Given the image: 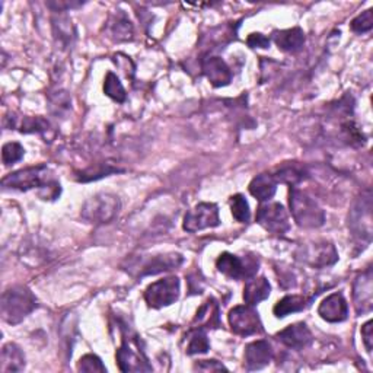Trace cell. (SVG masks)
<instances>
[{
    "instance_id": "1",
    "label": "cell",
    "mask_w": 373,
    "mask_h": 373,
    "mask_svg": "<svg viewBox=\"0 0 373 373\" xmlns=\"http://www.w3.org/2000/svg\"><path fill=\"white\" fill-rule=\"evenodd\" d=\"M2 185L5 189L19 191L38 189L40 193L45 191L44 200H54L60 194V184L53 178L50 168H47L45 165H37L15 171L2 179Z\"/></svg>"
},
{
    "instance_id": "2",
    "label": "cell",
    "mask_w": 373,
    "mask_h": 373,
    "mask_svg": "<svg viewBox=\"0 0 373 373\" xmlns=\"http://www.w3.org/2000/svg\"><path fill=\"white\" fill-rule=\"evenodd\" d=\"M37 297L25 286H13L2 295L0 302V312L4 321L11 325H16L25 319L35 308Z\"/></svg>"
},
{
    "instance_id": "3",
    "label": "cell",
    "mask_w": 373,
    "mask_h": 373,
    "mask_svg": "<svg viewBox=\"0 0 373 373\" xmlns=\"http://www.w3.org/2000/svg\"><path fill=\"white\" fill-rule=\"evenodd\" d=\"M289 204L292 210V216L297 226L305 229H315L325 223L324 210L312 200L307 193L292 186L289 191Z\"/></svg>"
},
{
    "instance_id": "4",
    "label": "cell",
    "mask_w": 373,
    "mask_h": 373,
    "mask_svg": "<svg viewBox=\"0 0 373 373\" xmlns=\"http://www.w3.org/2000/svg\"><path fill=\"white\" fill-rule=\"evenodd\" d=\"M120 199L111 193H100L90 197L82 207V219L92 225L112 222L120 213Z\"/></svg>"
},
{
    "instance_id": "5",
    "label": "cell",
    "mask_w": 373,
    "mask_h": 373,
    "mask_svg": "<svg viewBox=\"0 0 373 373\" xmlns=\"http://www.w3.org/2000/svg\"><path fill=\"white\" fill-rule=\"evenodd\" d=\"M259 259L256 256H238L230 252H223L216 261L218 270L229 278L241 280V278H251L259 271Z\"/></svg>"
},
{
    "instance_id": "6",
    "label": "cell",
    "mask_w": 373,
    "mask_h": 373,
    "mask_svg": "<svg viewBox=\"0 0 373 373\" xmlns=\"http://www.w3.org/2000/svg\"><path fill=\"white\" fill-rule=\"evenodd\" d=\"M179 278L175 276L158 280L145 290V300L153 309L170 307L179 297Z\"/></svg>"
},
{
    "instance_id": "7",
    "label": "cell",
    "mask_w": 373,
    "mask_h": 373,
    "mask_svg": "<svg viewBox=\"0 0 373 373\" xmlns=\"http://www.w3.org/2000/svg\"><path fill=\"white\" fill-rule=\"evenodd\" d=\"M117 362L122 372H150L145 352L137 337H124L122 347L117 350Z\"/></svg>"
},
{
    "instance_id": "8",
    "label": "cell",
    "mask_w": 373,
    "mask_h": 373,
    "mask_svg": "<svg viewBox=\"0 0 373 373\" xmlns=\"http://www.w3.org/2000/svg\"><path fill=\"white\" fill-rule=\"evenodd\" d=\"M229 324L232 331L242 337L263 333V324L260 315L249 305L233 308L229 312Z\"/></svg>"
},
{
    "instance_id": "9",
    "label": "cell",
    "mask_w": 373,
    "mask_h": 373,
    "mask_svg": "<svg viewBox=\"0 0 373 373\" xmlns=\"http://www.w3.org/2000/svg\"><path fill=\"white\" fill-rule=\"evenodd\" d=\"M256 222L266 230L276 233V235H285L290 229L288 212L280 203L263 204L256 212Z\"/></svg>"
},
{
    "instance_id": "10",
    "label": "cell",
    "mask_w": 373,
    "mask_h": 373,
    "mask_svg": "<svg viewBox=\"0 0 373 373\" xmlns=\"http://www.w3.org/2000/svg\"><path fill=\"white\" fill-rule=\"evenodd\" d=\"M219 225V208L213 203H200L184 218V229L191 233L207 227H216Z\"/></svg>"
},
{
    "instance_id": "11",
    "label": "cell",
    "mask_w": 373,
    "mask_h": 373,
    "mask_svg": "<svg viewBox=\"0 0 373 373\" xmlns=\"http://www.w3.org/2000/svg\"><path fill=\"white\" fill-rule=\"evenodd\" d=\"M300 259L315 268H322L336 264L338 261V254L331 242L324 241L303 247Z\"/></svg>"
},
{
    "instance_id": "12",
    "label": "cell",
    "mask_w": 373,
    "mask_h": 373,
    "mask_svg": "<svg viewBox=\"0 0 373 373\" xmlns=\"http://www.w3.org/2000/svg\"><path fill=\"white\" fill-rule=\"evenodd\" d=\"M370 194L367 193L366 197H362L359 203L352 210V215L348 218V226L353 230V235L359 238H366L370 241V233H372V218H370Z\"/></svg>"
},
{
    "instance_id": "13",
    "label": "cell",
    "mask_w": 373,
    "mask_h": 373,
    "mask_svg": "<svg viewBox=\"0 0 373 373\" xmlns=\"http://www.w3.org/2000/svg\"><path fill=\"white\" fill-rule=\"evenodd\" d=\"M353 299H355V308L359 315L367 314L372 311L373 303V285H372V271L367 268L362 273L355 282L353 286Z\"/></svg>"
},
{
    "instance_id": "14",
    "label": "cell",
    "mask_w": 373,
    "mask_h": 373,
    "mask_svg": "<svg viewBox=\"0 0 373 373\" xmlns=\"http://www.w3.org/2000/svg\"><path fill=\"white\" fill-rule=\"evenodd\" d=\"M277 340L280 343H283L289 348L303 350L312 343L314 337L307 324L297 322V324L289 325L288 328H285L283 331H280L277 334Z\"/></svg>"
},
{
    "instance_id": "15",
    "label": "cell",
    "mask_w": 373,
    "mask_h": 373,
    "mask_svg": "<svg viewBox=\"0 0 373 373\" xmlns=\"http://www.w3.org/2000/svg\"><path fill=\"white\" fill-rule=\"evenodd\" d=\"M273 360L271 344L266 340H256L245 348V369L260 370Z\"/></svg>"
},
{
    "instance_id": "16",
    "label": "cell",
    "mask_w": 373,
    "mask_h": 373,
    "mask_svg": "<svg viewBox=\"0 0 373 373\" xmlns=\"http://www.w3.org/2000/svg\"><path fill=\"white\" fill-rule=\"evenodd\" d=\"M318 314L326 322H343L348 315L347 300L341 293H333L326 296L318 308Z\"/></svg>"
},
{
    "instance_id": "17",
    "label": "cell",
    "mask_w": 373,
    "mask_h": 373,
    "mask_svg": "<svg viewBox=\"0 0 373 373\" xmlns=\"http://www.w3.org/2000/svg\"><path fill=\"white\" fill-rule=\"evenodd\" d=\"M182 256L179 254H165V255H155L146 260L138 267V276H153L163 271H170L182 264Z\"/></svg>"
},
{
    "instance_id": "18",
    "label": "cell",
    "mask_w": 373,
    "mask_h": 373,
    "mask_svg": "<svg viewBox=\"0 0 373 373\" xmlns=\"http://www.w3.org/2000/svg\"><path fill=\"white\" fill-rule=\"evenodd\" d=\"M203 72L215 88L226 86L232 81L229 66L220 57H208L203 61Z\"/></svg>"
},
{
    "instance_id": "19",
    "label": "cell",
    "mask_w": 373,
    "mask_h": 373,
    "mask_svg": "<svg viewBox=\"0 0 373 373\" xmlns=\"http://www.w3.org/2000/svg\"><path fill=\"white\" fill-rule=\"evenodd\" d=\"M196 330H203V328H219L220 326V309L219 303L210 297L207 302H204V305L197 311L196 319L193 322Z\"/></svg>"
},
{
    "instance_id": "20",
    "label": "cell",
    "mask_w": 373,
    "mask_h": 373,
    "mask_svg": "<svg viewBox=\"0 0 373 373\" xmlns=\"http://www.w3.org/2000/svg\"><path fill=\"white\" fill-rule=\"evenodd\" d=\"M271 286L266 277H251L247 280L244 289V300L247 305L255 307L270 296Z\"/></svg>"
},
{
    "instance_id": "21",
    "label": "cell",
    "mask_w": 373,
    "mask_h": 373,
    "mask_svg": "<svg viewBox=\"0 0 373 373\" xmlns=\"http://www.w3.org/2000/svg\"><path fill=\"white\" fill-rule=\"evenodd\" d=\"M23 367H25V356H23L22 350L13 343L4 345L2 356H0V372H20Z\"/></svg>"
},
{
    "instance_id": "22",
    "label": "cell",
    "mask_w": 373,
    "mask_h": 373,
    "mask_svg": "<svg viewBox=\"0 0 373 373\" xmlns=\"http://www.w3.org/2000/svg\"><path fill=\"white\" fill-rule=\"evenodd\" d=\"M274 41L278 45L280 50L288 53H296L302 49L303 44H305V32L297 27L285 31H278L274 32Z\"/></svg>"
},
{
    "instance_id": "23",
    "label": "cell",
    "mask_w": 373,
    "mask_h": 373,
    "mask_svg": "<svg viewBox=\"0 0 373 373\" xmlns=\"http://www.w3.org/2000/svg\"><path fill=\"white\" fill-rule=\"evenodd\" d=\"M277 190V181L270 174L256 175L249 184V193L259 201H268L274 197Z\"/></svg>"
},
{
    "instance_id": "24",
    "label": "cell",
    "mask_w": 373,
    "mask_h": 373,
    "mask_svg": "<svg viewBox=\"0 0 373 373\" xmlns=\"http://www.w3.org/2000/svg\"><path fill=\"white\" fill-rule=\"evenodd\" d=\"M108 31L111 37L117 41H130L133 40V25L124 12L119 11L114 13L108 22Z\"/></svg>"
},
{
    "instance_id": "25",
    "label": "cell",
    "mask_w": 373,
    "mask_h": 373,
    "mask_svg": "<svg viewBox=\"0 0 373 373\" xmlns=\"http://www.w3.org/2000/svg\"><path fill=\"white\" fill-rule=\"evenodd\" d=\"M277 182H283V184H289L292 186L297 185L299 182H302L303 179H307V171L303 167L297 165V163H285L283 167H280L274 175Z\"/></svg>"
},
{
    "instance_id": "26",
    "label": "cell",
    "mask_w": 373,
    "mask_h": 373,
    "mask_svg": "<svg viewBox=\"0 0 373 373\" xmlns=\"http://www.w3.org/2000/svg\"><path fill=\"white\" fill-rule=\"evenodd\" d=\"M305 307H307V299L305 297L299 296V295H288L282 300H278L276 303L273 312H274V315L277 318H285V316H288L290 314L303 311V309H305Z\"/></svg>"
},
{
    "instance_id": "27",
    "label": "cell",
    "mask_w": 373,
    "mask_h": 373,
    "mask_svg": "<svg viewBox=\"0 0 373 373\" xmlns=\"http://www.w3.org/2000/svg\"><path fill=\"white\" fill-rule=\"evenodd\" d=\"M104 92H105L107 97H109L111 100H114L117 102H124L127 98L124 86L122 85L120 79L117 78V75H114L112 72L107 73L105 83H104Z\"/></svg>"
},
{
    "instance_id": "28",
    "label": "cell",
    "mask_w": 373,
    "mask_h": 373,
    "mask_svg": "<svg viewBox=\"0 0 373 373\" xmlns=\"http://www.w3.org/2000/svg\"><path fill=\"white\" fill-rule=\"evenodd\" d=\"M13 127L20 133H45L50 130V123L44 120L42 117H23Z\"/></svg>"
},
{
    "instance_id": "29",
    "label": "cell",
    "mask_w": 373,
    "mask_h": 373,
    "mask_svg": "<svg viewBox=\"0 0 373 373\" xmlns=\"http://www.w3.org/2000/svg\"><path fill=\"white\" fill-rule=\"evenodd\" d=\"M229 203H230L232 216L241 223H248L251 219V212H249V204L245 200V197L242 194L232 196Z\"/></svg>"
},
{
    "instance_id": "30",
    "label": "cell",
    "mask_w": 373,
    "mask_h": 373,
    "mask_svg": "<svg viewBox=\"0 0 373 373\" xmlns=\"http://www.w3.org/2000/svg\"><path fill=\"white\" fill-rule=\"evenodd\" d=\"M208 348H210V343L204 330H196V333L190 338L189 345H186V353L190 356L204 355L208 352Z\"/></svg>"
},
{
    "instance_id": "31",
    "label": "cell",
    "mask_w": 373,
    "mask_h": 373,
    "mask_svg": "<svg viewBox=\"0 0 373 373\" xmlns=\"http://www.w3.org/2000/svg\"><path fill=\"white\" fill-rule=\"evenodd\" d=\"M23 155H25V149L16 142L6 143L2 149V160L5 165H13L23 158Z\"/></svg>"
},
{
    "instance_id": "32",
    "label": "cell",
    "mask_w": 373,
    "mask_h": 373,
    "mask_svg": "<svg viewBox=\"0 0 373 373\" xmlns=\"http://www.w3.org/2000/svg\"><path fill=\"white\" fill-rule=\"evenodd\" d=\"M373 27V15H372V9L365 11L362 15H359L357 18H355L350 23V28H352L353 32L356 34H365L369 32Z\"/></svg>"
},
{
    "instance_id": "33",
    "label": "cell",
    "mask_w": 373,
    "mask_h": 373,
    "mask_svg": "<svg viewBox=\"0 0 373 373\" xmlns=\"http://www.w3.org/2000/svg\"><path fill=\"white\" fill-rule=\"evenodd\" d=\"M79 372H107V367L102 365L101 359L95 355H86L78 363Z\"/></svg>"
},
{
    "instance_id": "34",
    "label": "cell",
    "mask_w": 373,
    "mask_h": 373,
    "mask_svg": "<svg viewBox=\"0 0 373 373\" xmlns=\"http://www.w3.org/2000/svg\"><path fill=\"white\" fill-rule=\"evenodd\" d=\"M114 172H119V170L111 168L109 165H105L102 168L88 170V171L81 172V177H78V179L82 181V182H86V181H92V179H100L102 177H108L109 174H114Z\"/></svg>"
},
{
    "instance_id": "35",
    "label": "cell",
    "mask_w": 373,
    "mask_h": 373,
    "mask_svg": "<svg viewBox=\"0 0 373 373\" xmlns=\"http://www.w3.org/2000/svg\"><path fill=\"white\" fill-rule=\"evenodd\" d=\"M50 108L57 115L61 114L63 111H67L70 108V100L67 97V93L66 92H56L52 98Z\"/></svg>"
},
{
    "instance_id": "36",
    "label": "cell",
    "mask_w": 373,
    "mask_h": 373,
    "mask_svg": "<svg viewBox=\"0 0 373 373\" xmlns=\"http://www.w3.org/2000/svg\"><path fill=\"white\" fill-rule=\"evenodd\" d=\"M196 370H201V372H222V370H227L222 363H219L218 360H200L194 365Z\"/></svg>"
},
{
    "instance_id": "37",
    "label": "cell",
    "mask_w": 373,
    "mask_h": 373,
    "mask_svg": "<svg viewBox=\"0 0 373 373\" xmlns=\"http://www.w3.org/2000/svg\"><path fill=\"white\" fill-rule=\"evenodd\" d=\"M247 44L251 49H268L270 40L263 34H251L247 40Z\"/></svg>"
},
{
    "instance_id": "38",
    "label": "cell",
    "mask_w": 373,
    "mask_h": 373,
    "mask_svg": "<svg viewBox=\"0 0 373 373\" xmlns=\"http://www.w3.org/2000/svg\"><path fill=\"white\" fill-rule=\"evenodd\" d=\"M372 321H367L363 326H362V337H363V343L366 345V350L370 353L372 348H373V331H372Z\"/></svg>"
}]
</instances>
